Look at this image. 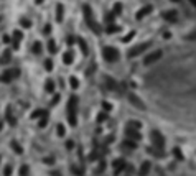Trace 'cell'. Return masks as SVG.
<instances>
[{"label": "cell", "mask_w": 196, "mask_h": 176, "mask_svg": "<svg viewBox=\"0 0 196 176\" xmlns=\"http://www.w3.org/2000/svg\"><path fill=\"white\" fill-rule=\"evenodd\" d=\"M68 122L74 127L78 124V97L71 96L68 100Z\"/></svg>", "instance_id": "obj_1"}, {"label": "cell", "mask_w": 196, "mask_h": 176, "mask_svg": "<svg viewBox=\"0 0 196 176\" xmlns=\"http://www.w3.org/2000/svg\"><path fill=\"white\" fill-rule=\"evenodd\" d=\"M83 12H84L86 21H87V25L91 26V30H92V31H96V33L101 31L99 25H97V23H94V20H92V10H91V7H89V5H84V7H83Z\"/></svg>", "instance_id": "obj_2"}, {"label": "cell", "mask_w": 196, "mask_h": 176, "mask_svg": "<svg viewBox=\"0 0 196 176\" xmlns=\"http://www.w3.org/2000/svg\"><path fill=\"white\" fill-rule=\"evenodd\" d=\"M102 54H104V59L107 63H115L119 59V51L114 46H105L104 50H102Z\"/></svg>", "instance_id": "obj_3"}, {"label": "cell", "mask_w": 196, "mask_h": 176, "mask_svg": "<svg viewBox=\"0 0 196 176\" xmlns=\"http://www.w3.org/2000/svg\"><path fill=\"white\" fill-rule=\"evenodd\" d=\"M150 138H152V145H153V147H157V148H160V150H163V148H165V138H163V135H162L158 130L152 132Z\"/></svg>", "instance_id": "obj_4"}, {"label": "cell", "mask_w": 196, "mask_h": 176, "mask_svg": "<svg viewBox=\"0 0 196 176\" xmlns=\"http://www.w3.org/2000/svg\"><path fill=\"white\" fill-rule=\"evenodd\" d=\"M150 48V41H147V43H140V45L134 46L130 51H129V58H135V56H138V54H142L144 51H147Z\"/></svg>", "instance_id": "obj_5"}, {"label": "cell", "mask_w": 196, "mask_h": 176, "mask_svg": "<svg viewBox=\"0 0 196 176\" xmlns=\"http://www.w3.org/2000/svg\"><path fill=\"white\" fill-rule=\"evenodd\" d=\"M17 76H20V71L18 69H7L5 72H3V74H2V82H10V81H12V78H17Z\"/></svg>", "instance_id": "obj_6"}, {"label": "cell", "mask_w": 196, "mask_h": 176, "mask_svg": "<svg viewBox=\"0 0 196 176\" xmlns=\"http://www.w3.org/2000/svg\"><path fill=\"white\" fill-rule=\"evenodd\" d=\"M162 54H163V53L160 51V50H157V51H153V53H150V54H148V56H147V58H145V64L148 66V64H153V63H155V61H158V59L162 58Z\"/></svg>", "instance_id": "obj_7"}, {"label": "cell", "mask_w": 196, "mask_h": 176, "mask_svg": "<svg viewBox=\"0 0 196 176\" xmlns=\"http://www.w3.org/2000/svg\"><path fill=\"white\" fill-rule=\"evenodd\" d=\"M162 17H163L165 21H170V23H175L178 20V13L175 10H168V12H163L162 13Z\"/></svg>", "instance_id": "obj_8"}, {"label": "cell", "mask_w": 196, "mask_h": 176, "mask_svg": "<svg viewBox=\"0 0 196 176\" xmlns=\"http://www.w3.org/2000/svg\"><path fill=\"white\" fill-rule=\"evenodd\" d=\"M125 137L130 138V140H140V133H138V128H134V127H127V132H125Z\"/></svg>", "instance_id": "obj_9"}, {"label": "cell", "mask_w": 196, "mask_h": 176, "mask_svg": "<svg viewBox=\"0 0 196 176\" xmlns=\"http://www.w3.org/2000/svg\"><path fill=\"white\" fill-rule=\"evenodd\" d=\"M112 166H114V171H115V175H119L120 171H124V170H125V161L122 160V158H117V160L114 161V165H112Z\"/></svg>", "instance_id": "obj_10"}, {"label": "cell", "mask_w": 196, "mask_h": 176, "mask_svg": "<svg viewBox=\"0 0 196 176\" xmlns=\"http://www.w3.org/2000/svg\"><path fill=\"white\" fill-rule=\"evenodd\" d=\"M129 99H130V102H132L134 105H138V109H140V110H145V104H144V102H142L138 97H135L134 94H129Z\"/></svg>", "instance_id": "obj_11"}, {"label": "cell", "mask_w": 196, "mask_h": 176, "mask_svg": "<svg viewBox=\"0 0 196 176\" xmlns=\"http://www.w3.org/2000/svg\"><path fill=\"white\" fill-rule=\"evenodd\" d=\"M21 38H23V35H21V31H18V30H15V31H13V38H12L13 46H15V48H18V46H20V41H21Z\"/></svg>", "instance_id": "obj_12"}, {"label": "cell", "mask_w": 196, "mask_h": 176, "mask_svg": "<svg viewBox=\"0 0 196 176\" xmlns=\"http://www.w3.org/2000/svg\"><path fill=\"white\" fill-rule=\"evenodd\" d=\"M148 13H152V7H150V5H147V7H144L142 10H138L135 17H137V18L140 20V18H144L145 15H148Z\"/></svg>", "instance_id": "obj_13"}, {"label": "cell", "mask_w": 196, "mask_h": 176, "mask_svg": "<svg viewBox=\"0 0 196 176\" xmlns=\"http://www.w3.org/2000/svg\"><path fill=\"white\" fill-rule=\"evenodd\" d=\"M63 10H64L63 5L58 3V5H56V10H54V12H56V21H63Z\"/></svg>", "instance_id": "obj_14"}, {"label": "cell", "mask_w": 196, "mask_h": 176, "mask_svg": "<svg viewBox=\"0 0 196 176\" xmlns=\"http://www.w3.org/2000/svg\"><path fill=\"white\" fill-rule=\"evenodd\" d=\"M150 168H152L150 161H144V163H142V166H140V175H147V173L150 171Z\"/></svg>", "instance_id": "obj_15"}, {"label": "cell", "mask_w": 196, "mask_h": 176, "mask_svg": "<svg viewBox=\"0 0 196 176\" xmlns=\"http://www.w3.org/2000/svg\"><path fill=\"white\" fill-rule=\"evenodd\" d=\"M45 89H46V92H53V91H54V82H53V79H46Z\"/></svg>", "instance_id": "obj_16"}, {"label": "cell", "mask_w": 196, "mask_h": 176, "mask_svg": "<svg viewBox=\"0 0 196 176\" xmlns=\"http://www.w3.org/2000/svg\"><path fill=\"white\" fill-rule=\"evenodd\" d=\"M72 53H69V51H66L64 54H63V61H64V64H71L72 63Z\"/></svg>", "instance_id": "obj_17"}, {"label": "cell", "mask_w": 196, "mask_h": 176, "mask_svg": "<svg viewBox=\"0 0 196 176\" xmlns=\"http://www.w3.org/2000/svg\"><path fill=\"white\" fill-rule=\"evenodd\" d=\"M124 145L127 147V148H130V150L137 148V143H135V140H130V138H127V140L124 142Z\"/></svg>", "instance_id": "obj_18"}, {"label": "cell", "mask_w": 196, "mask_h": 176, "mask_svg": "<svg viewBox=\"0 0 196 176\" xmlns=\"http://www.w3.org/2000/svg\"><path fill=\"white\" fill-rule=\"evenodd\" d=\"M56 43H54V39H48V51L50 53H56Z\"/></svg>", "instance_id": "obj_19"}, {"label": "cell", "mask_w": 196, "mask_h": 176, "mask_svg": "<svg viewBox=\"0 0 196 176\" xmlns=\"http://www.w3.org/2000/svg\"><path fill=\"white\" fill-rule=\"evenodd\" d=\"M105 84H107L109 89H117V84H115V81L112 78H105Z\"/></svg>", "instance_id": "obj_20"}, {"label": "cell", "mask_w": 196, "mask_h": 176, "mask_svg": "<svg viewBox=\"0 0 196 176\" xmlns=\"http://www.w3.org/2000/svg\"><path fill=\"white\" fill-rule=\"evenodd\" d=\"M78 41H79V46H81L83 53H84V54H87V53H89V48H87V45H86V41H84L83 38H79Z\"/></svg>", "instance_id": "obj_21"}, {"label": "cell", "mask_w": 196, "mask_h": 176, "mask_svg": "<svg viewBox=\"0 0 196 176\" xmlns=\"http://www.w3.org/2000/svg\"><path fill=\"white\" fill-rule=\"evenodd\" d=\"M32 51L35 53V54H40V51H41V43H40V41H35V43H33Z\"/></svg>", "instance_id": "obj_22"}, {"label": "cell", "mask_w": 196, "mask_h": 176, "mask_svg": "<svg viewBox=\"0 0 196 176\" xmlns=\"http://www.w3.org/2000/svg\"><path fill=\"white\" fill-rule=\"evenodd\" d=\"M120 30V26L119 25H112V23H109V26H107V33H115Z\"/></svg>", "instance_id": "obj_23"}, {"label": "cell", "mask_w": 196, "mask_h": 176, "mask_svg": "<svg viewBox=\"0 0 196 176\" xmlns=\"http://www.w3.org/2000/svg\"><path fill=\"white\" fill-rule=\"evenodd\" d=\"M12 148L15 153H23V148L20 147V143H17V142H12Z\"/></svg>", "instance_id": "obj_24"}, {"label": "cell", "mask_w": 196, "mask_h": 176, "mask_svg": "<svg viewBox=\"0 0 196 176\" xmlns=\"http://www.w3.org/2000/svg\"><path fill=\"white\" fill-rule=\"evenodd\" d=\"M20 23H21L23 28H32V21H30V20H26V18H21V20H20Z\"/></svg>", "instance_id": "obj_25"}, {"label": "cell", "mask_w": 196, "mask_h": 176, "mask_svg": "<svg viewBox=\"0 0 196 176\" xmlns=\"http://www.w3.org/2000/svg\"><path fill=\"white\" fill-rule=\"evenodd\" d=\"M43 66H45V69H46V71H51V69H53V63H51V59H45Z\"/></svg>", "instance_id": "obj_26"}, {"label": "cell", "mask_w": 196, "mask_h": 176, "mask_svg": "<svg viewBox=\"0 0 196 176\" xmlns=\"http://www.w3.org/2000/svg\"><path fill=\"white\" fill-rule=\"evenodd\" d=\"M56 133H58L59 137H63V135H64V127H63L61 124L56 125Z\"/></svg>", "instance_id": "obj_27"}, {"label": "cell", "mask_w": 196, "mask_h": 176, "mask_svg": "<svg viewBox=\"0 0 196 176\" xmlns=\"http://www.w3.org/2000/svg\"><path fill=\"white\" fill-rule=\"evenodd\" d=\"M173 155H175V157H177L180 161L183 160V153H181V150H180V148H175V150H173Z\"/></svg>", "instance_id": "obj_28"}, {"label": "cell", "mask_w": 196, "mask_h": 176, "mask_svg": "<svg viewBox=\"0 0 196 176\" xmlns=\"http://www.w3.org/2000/svg\"><path fill=\"white\" fill-rule=\"evenodd\" d=\"M46 124H48V114H43V117L40 120V127H45Z\"/></svg>", "instance_id": "obj_29"}, {"label": "cell", "mask_w": 196, "mask_h": 176, "mask_svg": "<svg viewBox=\"0 0 196 176\" xmlns=\"http://www.w3.org/2000/svg\"><path fill=\"white\" fill-rule=\"evenodd\" d=\"M69 84H71V87H72V89H78V79H76V78H71V79H69Z\"/></svg>", "instance_id": "obj_30"}, {"label": "cell", "mask_w": 196, "mask_h": 176, "mask_svg": "<svg viewBox=\"0 0 196 176\" xmlns=\"http://www.w3.org/2000/svg\"><path fill=\"white\" fill-rule=\"evenodd\" d=\"M28 171H30V168H28V166H21V168H20V175H28Z\"/></svg>", "instance_id": "obj_31"}, {"label": "cell", "mask_w": 196, "mask_h": 176, "mask_svg": "<svg viewBox=\"0 0 196 176\" xmlns=\"http://www.w3.org/2000/svg\"><path fill=\"white\" fill-rule=\"evenodd\" d=\"M127 127H134V128H140V124L138 122H129V125Z\"/></svg>", "instance_id": "obj_32"}, {"label": "cell", "mask_w": 196, "mask_h": 176, "mask_svg": "<svg viewBox=\"0 0 196 176\" xmlns=\"http://www.w3.org/2000/svg\"><path fill=\"white\" fill-rule=\"evenodd\" d=\"M72 147H74V142H72V140H68V142H66V148H68V150H71Z\"/></svg>", "instance_id": "obj_33"}, {"label": "cell", "mask_w": 196, "mask_h": 176, "mask_svg": "<svg viewBox=\"0 0 196 176\" xmlns=\"http://www.w3.org/2000/svg\"><path fill=\"white\" fill-rule=\"evenodd\" d=\"M50 31H51V26H50V25H46L45 28H43V33H45V35H50Z\"/></svg>", "instance_id": "obj_34"}, {"label": "cell", "mask_w": 196, "mask_h": 176, "mask_svg": "<svg viewBox=\"0 0 196 176\" xmlns=\"http://www.w3.org/2000/svg\"><path fill=\"white\" fill-rule=\"evenodd\" d=\"M102 105H104V110H111V109H112V105L107 104V102H102Z\"/></svg>", "instance_id": "obj_35"}, {"label": "cell", "mask_w": 196, "mask_h": 176, "mask_svg": "<svg viewBox=\"0 0 196 176\" xmlns=\"http://www.w3.org/2000/svg\"><path fill=\"white\" fill-rule=\"evenodd\" d=\"M48 163V165H53V158H43V163Z\"/></svg>", "instance_id": "obj_36"}, {"label": "cell", "mask_w": 196, "mask_h": 176, "mask_svg": "<svg viewBox=\"0 0 196 176\" xmlns=\"http://www.w3.org/2000/svg\"><path fill=\"white\" fill-rule=\"evenodd\" d=\"M12 173V166L8 165V166H5V175H10Z\"/></svg>", "instance_id": "obj_37"}, {"label": "cell", "mask_w": 196, "mask_h": 176, "mask_svg": "<svg viewBox=\"0 0 196 176\" xmlns=\"http://www.w3.org/2000/svg\"><path fill=\"white\" fill-rule=\"evenodd\" d=\"M132 36H134V31H132V33H129V35H127V36H125V38L122 39V41H129V39H130Z\"/></svg>", "instance_id": "obj_38"}, {"label": "cell", "mask_w": 196, "mask_h": 176, "mask_svg": "<svg viewBox=\"0 0 196 176\" xmlns=\"http://www.w3.org/2000/svg\"><path fill=\"white\" fill-rule=\"evenodd\" d=\"M120 8H122V7H120V3H117V5L114 7V12H115V13H119V12H120Z\"/></svg>", "instance_id": "obj_39"}, {"label": "cell", "mask_w": 196, "mask_h": 176, "mask_svg": "<svg viewBox=\"0 0 196 176\" xmlns=\"http://www.w3.org/2000/svg\"><path fill=\"white\" fill-rule=\"evenodd\" d=\"M74 43V36H68V45H72Z\"/></svg>", "instance_id": "obj_40"}, {"label": "cell", "mask_w": 196, "mask_h": 176, "mask_svg": "<svg viewBox=\"0 0 196 176\" xmlns=\"http://www.w3.org/2000/svg\"><path fill=\"white\" fill-rule=\"evenodd\" d=\"M3 43H10V36H7V35H3Z\"/></svg>", "instance_id": "obj_41"}, {"label": "cell", "mask_w": 196, "mask_h": 176, "mask_svg": "<svg viewBox=\"0 0 196 176\" xmlns=\"http://www.w3.org/2000/svg\"><path fill=\"white\" fill-rule=\"evenodd\" d=\"M190 2H191V5H193V7H196V0H190Z\"/></svg>", "instance_id": "obj_42"}, {"label": "cell", "mask_w": 196, "mask_h": 176, "mask_svg": "<svg viewBox=\"0 0 196 176\" xmlns=\"http://www.w3.org/2000/svg\"><path fill=\"white\" fill-rule=\"evenodd\" d=\"M36 3H41V0H36Z\"/></svg>", "instance_id": "obj_43"}, {"label": "cell", "mask_w": 196, "mask_h": 176, "mask_svg": "<svg viewBox=\"0 0 196 176\" xmlns=\"http://www.w3.org/2000/svg\"><path fill=\"white\" fill-rule=\"evenodd\" d=\"M0 128H2V122H0Z\"/></svg>", "instance_id": "obj_44"}, {"label": "cell", "mask_w": 196, "mask_h": 176, "mask_svg": "<svg viewBox=\"0 0 196 176\" xmlns=\"http://www.w3.org/2000/svg\"><path fill=\"white\" fill-rule=\"evenodd\" d=\"M171 2H178V0H171Z\"/></svg>", "instance_id": "obj_45"}]
</instances>
